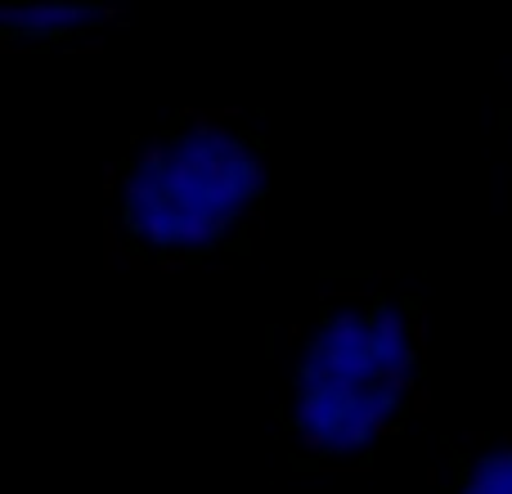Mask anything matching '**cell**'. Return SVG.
<instances>
[{
	"instance_id": "cell-11",
	"label": "cell",
	"mask_w": 512,
	"mask_h": 494,
	"mask_svg": "<svg viewBox=\"0 0 512 494\" xmlns=\"http://www.w3.org/2000/svg\"><path fill=\"white\" fill-rule=\"evenodd\" d=\"M459 441H463V445H468V450H477V445H485V441H490V436H485V432H463V436H459Z\"/></svg>"
},
{
	"instance_id": "cell-6",
	"label": "cell",
	"mask_w": 512,
	"mask_h": 494,
	"mask_svg": "<svg viewBox=\"0 0 512 494\" xmlns=\"http://www.w3.org/2000/svg\"><path fill=\"white\" fill-rule=\"evenodd\" d=\"M324 454H328V432H319V427L297 432V463H319Z\"/></svg>"
},
{
	"instance_id": "cell-4",
	"label": "cell",
	"mask_w": 512,
	"mask_h": 494,
	"mask_svg": "<svg viewBox=\"0 0 512 494\" xmlns=\"http://www.w3.org/2000/svg\"><path fill=\"white\" fill-rule=\"evenodd\" d=\"M292 422L306 432V427H319V432H333L337 427V413H333V404L319 396V391H306V396H297V404H292Z\"/></svg>"
},
{
	"instance_id": "cell-5",
	"label": "cell",
	"mask_w": 512,
	"mask_h": 494,
	"mask_svg": "<svg viewBox=\"0 0 512 494\" xmlns=\"http://www.w3.org/2000/svg\"><path fill=\"white\" fill-rule=\"evenodd\" d=\"M265 184H270V167H265V158H252L248 167H239V193L261 198V193H265Z\"/></svg>"
},
{
	"instance_id": "cell-1",
	"label": "cell",
	"mask_w": 512,
	"mask_h": 494,
	"mask_svg": "<svg viewBox=\"0 0 512 494\" xmlns=\"http://www.w3.org/2000/svg\"><path fill=\"white\" fill-rule=\"evenodd\" d=\"M176 247L193 265H202V256L216 247V216H211L207 207H185L180 216H176Z\"/></svg>"
},
{
	"instance_id": "cell-10",
	"label": "cell",
	"mask_w": 512,
	"mask_h": 494,
	"mask_svg": "<svg viewBox=\"0 0 512 494\" xmlns=\"http://www.w3.org/2000/svg\"><path fill=\"white\" fill-rule=\"evenodd\" d=\"M302 337H306V328H302V324H283V341H288V346H297Z\"/></svg>"
},
{
	"instance_id": "cell-8",
	"label": "cell",
	"mask_w": 512,
	"mask_h": 494,
	"mask_svg": "<svg viewBox=\"0 0 512 494\" xmlns=\"http://www.w3.org/2000/svg\"><path fill=\"white\" fill-rule=\"evenodd\" d=\"M431 409V387H422V382H414V391L405 396V413L409 418H422Z\"/></svg>"
},
{
	"instance_id": "cell-3",
	"label": "cell",
	"mask_w": 512,
	"mask_h": 494,
	"mask_svg": "<svg viewBox=\"0 0 512 494\" xmlns=\"http://www.w3.org/2000/svg\"><path fill=\"white\" fill-rule=\"evenodd\" d=\"M414 391V369L396 356V360H378V369H374V396L378 400H405Z\"/></svg>"
},
{
	"instance_id": "cell-7",
	"label": "cell",
	"mask_w": 512,
	"mask_h": 494,
	"mask_svg": "<svg viewBox=\"0 0 512 494\" xmlns=\"http://www.w3.org/2000/svg\"><path fill=\"white\" fill-rule=\"evenodd\" d=\"M149 265H158V270H162V274H176V270H189V265H193V261H189V256H185V252H180V247H167V252H158V256H154V261H149Z\"/></svg>"
},
{
	"instance_id": "cell-2",
	"label": "cell",
	"mask_w": 512,
	"mask_h": 494,
	"mask_svg": "<svg viewBox=\"0 0 512 494\" xmlns=\"http://www.w3.org/2000/svg\"><path fill=\"white\" fill-rule=\"evenodd\" d=\"M239 117H243V108H180L176 126H180V130H189L193 145H202V139H211L216 130L234 126Z\"/></svg>"
},
{
	"instance_id": "cell-12",
	"label": "cell",
	"mask_w": 512,
	"mask_h": 494,
	"mask_svg": "<svg viewBox=\"0 0 512 494\" xmlns=\"http://www.w3.org/2000/svg\"><path fill=\"white\" fill-rule=\"evenodd\" d=\"M374 284H396V270H391V265H382V270H374Z\"/></svg>"
},
{
	"instance_id": "cell-13",
	"label": "cell",
	"mask_w": 512,
	"mask_h": 494,
	"mask_svg": "<svg viewBox=\"0 0 512 494\" xmlns=\"http://www.w3.org/2000/svg\"><path fill=\"white\" fill-rule=\"evenodd\" d=\"M422 476H427V485H445V476H441V467H436V463H431Z\"/></svg>"
},
{
	"instance_id": "cell-9",
	"label": "cell",
	"mask_w": 512,
	"mask_h": 494,
	"mask_svg": "<svg viewBox=\"0 0 512 494\" xmlns=\"http://www.w3.org/2000/svg\"><path fill=\"white\" fill-rule=\"evenodd\" d=\"M77 50H82V54H104V36H99V32H95V36H82Z\"/></svg>"
}]
</instances>
